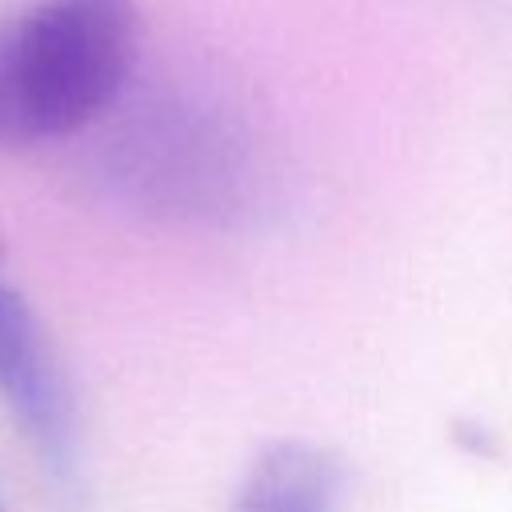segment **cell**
<instances>
[{"label": "cell", "instance_id": "cell-4", "mask_svg": "<svg viewBox=\"0 0 512 512\" xmlns=\"http://www.w3.org/2000/svg\"><path fill=\"white\" fill-rule=\"evenodd\" d=\"M340 460L312 440H276L244 472L236 512H336Z\"/></svg>", "mask_w": 512, "mask_h": 512}, {"label": "cell", "instance_id": "cell-1", "mask_svg": "<svg viewBox=\"0 0 512 512\" xmlns=\"http://www.w3.org/2000/svg\"><path fill=\"white\" fill-rule=\"evenodd\" d=\"M136 0H28L0 16V148L68 140L128 92Z\"/></svg>", "mask_w": 512, "mask_h": 512}, {"label": "cell", "instance_id": "cell-2", "mask_svg": "<svg viewBox=\"0 0 512 512\" xmlns=\"http://www.w3.org/2000/svg\"><path fill=\"white\" fill-rule=\"evenodd\" d=\"M236 164L240 148L228 124L192 116V108L152 104L104 140L100 176L120 200L144 212L200 216L232 204L240 184Z\"/></svg>", "mask_w": 512, "mask_h": 512}, {"label": "cell", "instance_id": "cell-3", "mask_svg": "<svg viewBox=\"0 0 512 512\" xmlns=\"http://www.w3.org/2000/svg\"><path fill=\"white\" fill-rule=\"evenodd\" d=\"M0 404L52 468L76 448V404L56 344L28 296L0 272Z\"/></svg>", "mask_w": 512, "mask_h": 512}]
</instances>
